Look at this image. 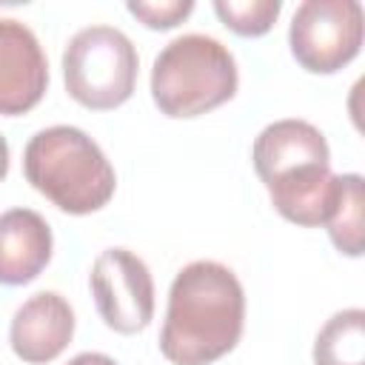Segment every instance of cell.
<instances>
[{"label": "cell", "instance_id": "52a82bcc", "mask_svg": "<svg viewBox=\"0 0 365 365\" xmlns=\"http://www.w3.org/2000/svg\"><path fill=\"white\" fill-rule=\"evenodd\" d=\"M48 86V63L34 31L11 17H0V114L31 111Z\"/></svg>", "mask_w": 365, "mask_h": 365}, {"label": "cell", "instance_id": "8fae6325", "mask_svg": "<svg viewBox=\"0 0 365 365\" xmlns=\"http://www.w3.org/2000/svg\"><path fill=\"white\" fill-rule=\"evenodd\" d=\"M265 188L274 208L288 222L317 228L325 225L331 217L339 191V174H334L331 165H305L271 180Z\"/></svg>", "mask_w": 365, "mask_h": 365}, {"label": "cell", "instance_id": "8992f818", "mask_svg": "<svg viewBox=\"0 0 365 365\" xmlns=\"http://www.w3.org/2000/svg\"><path fill=\"white\" fill-rule=\"evenodd\" d=\"M91 294L103 322L117 334H137L154 317V279L128 248H106L91 265Z\"/></svg>", "mask_w": 365, "mask_h": 365}, {"label": "cell", "instance_id": "2e32d148", "mask_svg": "<svg viewBox=\"0 0 365 365\" xmlns=\"http://www.w3.org/2000/svg\"><path fill=\"white\" fill-rule=\"evenodd\" d=\"M66 365H117L111 356L106 354H94V351H86V354H77L74 359H68Z\"/></svg>", "mask_w": 365, "mask_h": 365}, {"label": "cell", "instance_id": "9a60e30c", "mask_svg": "<svg viewBox=\"0 0 365 365\" xmlns=\"http://www.w3.org/2000/svg\"><path fill=\"white\" fill-rule=\"evenodd\" d=\"M128 11L134 17H140L148 29H174L177 23H182L191 11H194V3L191 0H131L128 3Z\"/></svg>", "mask_w": 365, "mask_h": 365}, {"label": "cell", "instance_id": "5bb4252c", "mask_svg": "<svg viewBox=\"0 0 365 365\" xmlns=\"http://www.w3.org/2000/svg\"><path fill=\"white\" fill-rule=\"evenodd\" d=\"M217 17L240 37L265 34L282 11L279 0H214Z\"/></svg>", "mask_w": 365, "mask_h": 365}, {"label": "cell", "instance_id": "ba28073f", "mask_svg": "<svg viewBox=\"0 0 365 365\" xmlns=\"http://www.w3.org/2000/svg\"><path fill=\"white\" fill-rule=\"evenodd\" d=\"M74 336V311L66 297L54 291H40L29 297L11 317L9 342L11 351L29 362L43 365L57 359Z\"/></svg>", "mask_w": 365, "mask_h": 365}, {"label": "cell", "instance_id": "9c48e42d", "mask_svg": "<svg viewBox=\"0 0 365 365\" xmlns=\"http://www.w3.org/2000/svg\"><path fill=\"white\" fill-rule=\"evenodd\" d=\"M251 160L257 177L268 185L305 165H331V151L317 125L305 120H277L257 134Z\"/></svg>", "mask_w": 365, "mask_h": 365}, {"label": "cell", "instance_id": "30bf717a", "mask_svg": "<svg viewBox=\"0 0 365 365\" xmlns=\"http://www.w3.org/2000/svg\"><path fill=\"white\" fill-rule=\"evenodd\" d=\"M51 228L31 208L0 214V282L26 285L51 259Z\"/></svg>", "mask_w": 365, "mask_h": 365}, {"label": "cell", "instance_id": "277c9868", "mask_svg": "<svg viewBox=\"0 0 365 365\" xmlns=\"http://www.w3.org/2000/svg\"><path fill=\"white\" fill-rule=\"evenodd\" d=\"M140 57L134 43L114 26L80 29L63 51L66 91L86 108L123 106L137 86Z\"/></svg>", "mask_w": 365, "mask_h": 365}, {"label": "cell", "instance_id": "3957f363", "mask_svg": "<svg viewBox=\"0 0 365 365\" xmlns=\"http://www.w3.org/2000/svg\"><path fill=\"white\" fill-rule=\"evenodd\" d=\"M234 54L208 34L174 37L154 60L151 97L165 117H200L237 94Z\"/></svg>", "mask_w": 365, "mask_h": 365}, {"label": "cell", "instance_id": "4fadbf2b", "mask_svg": "<svg viewBox=\"0 0 365 365\" xmlns=\"http://www.w3.org/2000/svg\"><path fill=\"white\" fill-rule=\"evenodd\" d=\"M362 202H365V182L359 174H342L339 191L331 208V217L325 222L331 242L336 251L348 257H359L365 248V231H362Z\"/></svg>", "mask_w": 365, "mask_h": 365}, {"label": "cell", "instance_id": "7c38bea8", "mask_svg": "<svg viewBox=\"0 0 365 365\" xmlns=\"http://www.w3.org/2000/svg\"><path fill=\"white\" fill-rule=\"evenodd\" d=\"M314 365H365V311L345 308L317 334Z\"/></svg>", "mask_w": 365, "mask_h": 365}, {"label": "cell", "instance_id": "e0dca14e", "mask_svg": "<svg viewBox=\"0 0 365 365\" xmlns=\"http://www.w3.org/2000/svg\"><path fill=\"white\" fill-rule=\"evenodd\" d=\"M9 174V143L6 137H0V180Z\"/></svg>", "mask_w": 365, "mask_h": 365}, {"label": "cell", "instance_id": "5b68a950", "mask_svg": "<svg viewBox=\"0 0 365 365\" xmlns=\"http://www.w3.org/2000/svg\"><path fill=\"white\" fill-rule=\"evenodd\" d=\"M362 6L356 0H305L288 29L291 54L305 71L334 74L362 48Z\"/></svg>", "mask_w": 365, "mask_h": 365}, {"label": "cell", "instance_id": "7a4b0ae2", "mask_svg": "<svg viewBox=\"0 0 365 365\" xmlns=\"http://www.w3.org/2000/svg\"><path fill=\"white\" fill-rule=\"evenodd\" d=\"M23 171L34 191L68 214L100 211L117 188L103 148L74 125L37 131L23 151Z\"/></svg>", "mask_w": 365, "mask_h": 365}, {"label": "cell", "instance_id": "6da1fadb", "mask_svg": "<svg viewBox=\"0 0 365 365\" xmlns=\"http://www.w3.org/2000/svg\"><path fill=\"white\" fill-rule=\"evenodd\" d=\"M245 294L237 274L214 259L188 262L171 282L160 351L174 365H208L242 336Z\"/></svg>", "mask_w": 365, "mask_h": 365}]
</instances>
